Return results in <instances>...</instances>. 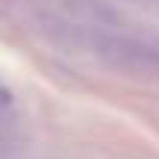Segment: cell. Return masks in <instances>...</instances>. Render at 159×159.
Listing matches in <instances>:
<instances>
[{
  "mask_svg": "<svg viewBox=\"0 0 159 159\" xmlns=\"http://www.w3.org/2000/svg\"><path fill=\"white\" fill-rule=\"evenodd\" d=\"M89 56L100 65L139 80L159 83V33L148 30H124L118 21L94 35Z\"/></svg>",
  "mask_w": 159,
  "mask_h": 159,
  "instance_id": "cell-1",
  "label": "cell"
}]
</instances>
